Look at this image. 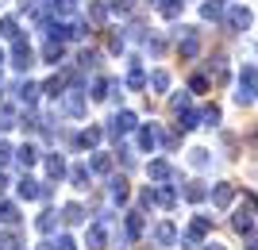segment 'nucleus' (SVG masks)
I'll list each match as a JSON object with an SVG mask.
<instances>
[{"instance_id": "5", "label": "nucleus", "mask_w": 258, "mask_h": 250, "mask_svg": "<svg viewBox=\"0 0 258 250\" xmlns=\"http://www.w3.org/2000/svg\"><path fill=\"white\" fill-rule=\"evenodd\" d=\"M208 189L201 185V181H189V189H185V200H205Z\"/></svg>"}, {"instance_id": "1", "label": "nucleus", "mask_w": 258, "mask_h": 250, "mask_svg": "<svg viewBox=\"0 0 258 250\" xmlns=\"http://www.w3.org/2000/svg\"><path fill=\"white\" fill-rule=\"evenodd\" d=\"M250 97H258V65H243V73H239V93H235V100H239V104H247Z\"/></svg>"}, {"instance_id": "11", "label": "nucleus", "mask_w": 258, "mask_h": 250, "mask_svg": "<svg viewBox=\"0 0 258 250\" xmlns=\"http://www.w3.org/2000/svg\"><path fill=\"white\" fill-rule=\"evenodd\" d=\"M193 165H197V170H205V165H208V150H193Z\"/></svg>"}, {"instance_id": "3", "label": "nucleus", "mask_w": 258, "mask_h": 250, "mask_svg": "<svg viewBox=\"0 0 258 250\" xmlns=\"http://www.w3.org/2000/svg\"><path fill=\"white\" fill-rule=\"evenodd\" d=\"M231 223H235V231H239V235H250V231H254V216H250L247 208H239Z\"/></svg>"}, {"instance_id": "13", "label": "nucleus", "mask_w": 258, "mask_h": 250, "mask_svg": "<svg viewBox=\"0 0 258 250\" xmlns=\"http://www.w3.org/2000/svg\"><path fill=\"white\" fill-rule=\"evenodd\" d=\"M74 4H77V0H54V8H58V12H74Z\"/></svg>"}, {"instance_id": "9", "label": "nucleus", "mask_w": 258, "mask_h": 250, "mask_svg": "<svg viewBox=\"0 0 258 250\" xmlns=\"http://www.w3.org/2000/svg\"><path fill=\"white\" fill-rule=\"evenodd\" d=\"M16 65H31V50H27V46H16Z\"/></svg>"}, {"instance_id": "8", "label": "nucleus", "mask_w": 258, "mask_h": 250, "mask_svg": "<svg viewBox=\"0 0 258 250\" xmlns=\"http://www.w3.org/2000/svg\"><path fill=\"white\" fill-rule=\"evenodd\" d=\"M205 231H208V219H205V216H197V219H193V227H189V239H201Z\"/></svg>"}, {"instance_id": "7", "label": "nucleus", "mask_w": 258, "mask_h": 250, "mask_svg": "<svg viewBox=\"0 0 258 250\" xmlns=\"http://www.w3.org/2000/svg\"><path fill=\"white\" fill-rule=\"evenodd\" d=\"M154 239H158L162 246H170V242H173V223H162V227L154 231Z\"/></svg>"}, {"instance_id": "6", "label": "nucleus", "mask_w": 258, "mask_h": 250, "mask_svg": "<svg viewBox=\"0 0 258 250\" xmlns=\"http://www.w3.org/2000/svg\"><path fill=\"white\" fill-rule=\"evenodd\" d=\"M201 12H205V20H220V16H224V4H220V0H208Z\"/></svg>"}, {"instance_id": "15", "label": "nucleus", "mask_w": 258, "mask_h": 250, "mask_svg": "<svg viewBox=\"0 0 258 250\" xmlns=\"http://www.w3.org/2000/svg\"><path fill=\"white\" fill-rule=\"evenodd\" d=\"M208 250H224V246H220V242H208Z\"/></svg>"}, {"instance_id": "4", "label": "nucleus", "mask_w": 258, "mask_h": 250, "mask_svg": "<svg viewBox=\"0 0 258 250\" xmlns=\"http://www.w3.org/2000/svg\"><path fill=\"white\" fill-rule=\"evenodd\" d=\"M231 196H235V189H231V185H216L212 204H220V208H224V204H231Z\"/></svg>"}, {"instance_id": "10", "label": "nucleus", "mask_w": 258, "mask_h": 250, "mask_svg": "<svg viewBox=\"0 0 258 250\" xmlns=\"http://www.w3.org/2000/svg\"><path fill=\"white\" fill-rule=\"evenodd\" d=\"M151 177H170V165H166V162H154L151 165Z\"/></svg>"}, {"instance_id": "14", "label": "nucleus", "mask_w": 258, "mask_h": 250, "mask_svg": "<svg viewBox=\"0 0 258 250\" xmlns=\"http://www.w3.org/2000/svg\"><path fill=\"white\" fill-rule=\"evenodd\" d=\"M112 8H116V12H131V0H116Z\"/></svg>"}, {"instance_id": "16", "label": "nucleus", "mask_w": 258, "mask_h": 250, "mask_svg": "<svg viewBox=\"0 0 258 250\" xmlns=\"http://www.w3.org/2000/svg\"><path fill=\"white\" fill-rule=\"evenodd\" d=\"M247 250H258V242H250V246H247Z\"/></svg>"}, {"instance_id": "12", "label": "nucleus", "mask_w": 258, "mask_h": 250, "mask_svg": "<svg viewBox=\"0 0 258 250\" xmlns=\"http://www.w3.org/2000/svg\"><path fill=\"white\" fill-rule=\"evenodd\" d=\"M151 85H154V89H166V85H170V77H166V73H154Z\"/></svg>"}, {"instance_id": "2", "label": "nucleus", "mask_w": 258, "mask_h": 250, "mask_svg": "<svg viewBox=\"0 0 258 250\" xmlns=\"http://www.w3.org/2000/svg\"><path fill=\"white\" fill-rule=\"evenodd\" d=\"M227 27H231V31H247L250 27V12L247 8H231L227 12Z\"/></svg>"}]
</instances>
